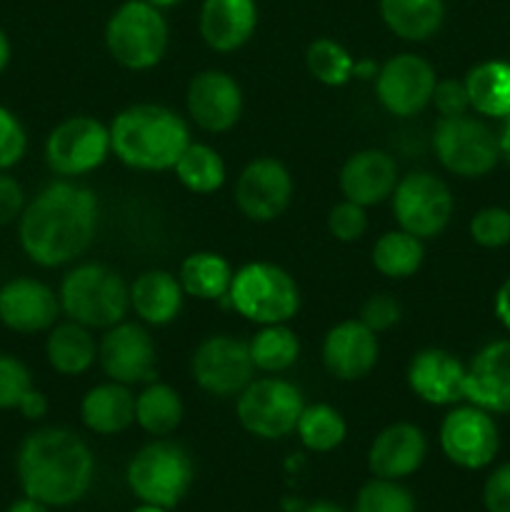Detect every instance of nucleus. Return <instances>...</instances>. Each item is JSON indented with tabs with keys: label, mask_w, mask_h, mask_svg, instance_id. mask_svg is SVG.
I'll list each match as a JSON object with an SVG mask.
<instances>
[{
	"label": "nucleus",
	"mask_w": 510,
	"mask_h": 512,
	"mask_svg": "<svg viewBox=\"0 0 510 512\" xmlns=\"http://www.w3.org/2000/svg\"><path fill=\"white\" fill-rule=\"evenodd\" d=\"M98 233V198L85 185L55 180L45 185L18 218L23 253L40 268L78 260Z\"/></svg>",
	"instance_id": "f257e3e1"
},
{
	"label": "nucleus",
	"mask_w": 510,
	"mask_h": 512,
	"mask_svg": "<svg viewBox=\"0 0 510 512\" xmlns=\"http://www.w3.org/2000/svg\"><path fill=\"white\" fill-rule=\"evenodd\" d=\"M15 475L23 495L48 508H68L93 485L95 458L80 435L50 425L25 435L15 455Z\"/></svg>",
	"instance_id": "f03ea898"
},
{
	"label": "nucleus",
	"mask_w": 510,
	"mask_h": 512,
	"mask_svg": "<svg viewBox=\"0 0 510 512\" xmlns=\"http://www.w3.org/2000/svg\"><path fill=\"white\" fill-rule=\"evenodd\" d=\"M190 143L188 123L165 105L135 103L110 123L113 155L133 170H173Z\"/></svg>",
	"instance_id": "7ed1b4c3"
},
{
	"label": "nucleus",
	"mask_w": 510,
	"mask_h": 512,
	"mask_svg": "<svg viewBox=\"0 0 510 512\" xmlns=\"http://www.w3.org/2000/svg\"><path fill=\"white\" fill-rule=\"evenodd\" d=\"M58 298L68 320L90 330H108L128 315L130 285L108 265L83 263L65 273Z\"/></svg>",
	"instance_id": "20e7f679"
},
{
	"label": "nucleus",
	"mask_w": 510,
	"mask_h": 512,
	"mask_svg": "<svg viewBox=\"0 0 510 512\" xmlns=\"http://www.w3.org/2000/svg\"><path fill=\"white\" fill-rule=\"evenodd\" d=\"M170 28L163 10L145 0H125L105 23V48L128 70H150L165 58Z\"/></svg>",
	"instance_id": "39448f33"
},
{
	"label": "nucleus",
	"mask_w": 510,
	"mask_h": 512,
	"mask_svg": "<svg viewBox=\"0 0 510 512\" xmlns=\"http://www.w3.org/2000/svg\"><path fill=\"white\" fill-rule=\"evenodd\" d=\"M195 468L188 450L173 440H153L133 455L125 470L128 488L140 503L173 510L188 495Z\"/></svg>",
	"instance_id": "423d86ee"
},
{
	"label": "nucleus",
	"mask_w": 510,
	"mask_h": 512,
	"mask_svg": "<svg viewBox=\"0 0 510 512\" xmlns=\"http://www.w3.org/2000/svg\"><path fill=\"white\" fill-rule=\"evenodd\" d=\"M228 300L250 323H288L300 310V288L288 270L258 260L233 275Z\"/></svg>",
	"instance_id": "0eeeda50"
},
{
	"label": "nucleus",
	"mask_w": 510,
	"mask_h": 512,
	"mask_svg": "<svg viewBox=\"0 0 510 512\" xmlns=\"http://www.w3.org/2000/svg\"><path fill=\"white\" fill-rule=\"evenodd\" d=\"M433 148L440 165L458 178H485L500 163L498 135L468 113L440 118L433 128Z\"/></svg>",
	"instance_id": "6e6552de"
},
{
	"label": "nucleus",
	"mask_w": 510,
	"mask_h": 512,
	"mask_svg": "<svg viewBox=\"0 0 510 512\" xmlns=\"http://www.w3.org/2000/svg\"><path fill=\"white\" fill-rule=\"evenodd\" d=\"M303 393L298 385L283 378H253V383L238 395L235 415L245 433L260 440H280L295 433L303 413Z\"/></svg>",
	"instance_id": "1a4fd4ad"
},
{
	"label": "nucleus",
	"mask_w": 510,
	"mask_h": 512,
	"mask_svg": "<svg viewBox=\"0 0 510 512\" xmlns=\"http://www.w3.org/2000/svg\"><path fill=\"white\" fill-rule=\"evenodd\" d=\"M390 198L400 230L415 235L423 243L438 238L453 218L455 200L448 183L428 170L403 175Z\"/></svg>",
	"instance_id": "9d476101"
},
{
	"label": "nucleus",
	"mask_w": 510,
	"mask_h": 512,
	"mask_svg": "<svg viewBox=\"0 0 510 512\" xmlns=\"http://www.w3.org/2000/svg\"><path fill=\"white\" fill-rule=\"evenodd\" d=\"M110 153V128L90 115L65 118L50 130L45 140V163L65 180L93 173L108 160Z\"/></svg>",
	"instance_id": "9b49d317"
},
{
	"label": "nucleus",
	"mask_w": 510,
	"mask_h": 512,
	"mask_svg": "<svg viewBox=\"0 0 510 512\" xmlns=\"http://www.w3.org/2000/svg\"><path fill=\"white\" fill-rule=\"evenodd\" d=\"M195 385L215 398L240 395L255 378V365L245 340L233 335H210L195 348L190 360Z\"/></svg>",
	"instance_id": "f8f14e48"
},
{
	"label": "nucleus",
	"mask_w": 510,
	"mask_h": 512,
	"mask_svg": "<svg viewBox=\"0 0 510 512\" xmlns=\"http://www.w3.org/2000/svg\"><path fill=\"white\" fill-rule=\"evenodd\" d=\"M440 450L463 470H483L500 450V433L493 415L478 405L453 408L440 423Z\"/></svg>",
	"instance_id": "ddd939ff"
},
{
	"label": "nucleus",
	"mask_w": 510,
	"mask_h": 512,
	"mask_svg": "<svg viewBox=\"0 0 510 512\" xmlns=\"http://www.w3.org/2000/svg\"><path fill=\"white\" fill-rule=\"evenodd\" d=\"M435 83L438 75L423 55L398 53L375 73V95L390 115L413 118L430 105Z\"/></svg>",
	"instance_id": "4468645a"
},
{
	"label": "nucleus",
	"mask_w": 510,
	"mask_h": 512,
	"mask_svg": "<svg viewBox=\"0 0 510 512\" xmlns=\"http://www.w3.org/2000/svg\"><path fill=\"white\" fill-rule=\"evenodd\" d=\"M98 363L110 380L123 385H148L158 373L155 343L140 323L113 325L98 343Z\"/></svg>",
	"instance_id": "2eb2a0df"
},
{
	"label": "nucleus",
	"mask_w": 510,
	"mask_h": 512,
	"mask_svg": "<svg viewBox=\"0 0 510 512\" xmlns=\"http://www.w3.org/2000/svg\"><path fill=\"white\" fill-rule=\"evenodd\" d=\"M235 205L255 223H270L288 210L293 198V178L275 158H255L240 170L235 183Z\"/></svg>",
	"instance_id": "dca6fc26"
},
{
	"label": "nucleus",
	"mask_w": 510,
	"mask_h": 512,
	"mask_svg": "<svg viewBox=\"0 0 510 512\" xmlns=\"http://www.w3.org/2000/svg\"><path fill=\"white\" fill-rule=\"evenodd\" d=\"M188 115L205 133H228L243 115V90L225 70H200L185 93Z\"/></svg>",
	"instance_id": "f3484780"
},
{
	"label": "nucleus",
	"mask_w": 510,
	"mask_h": 512,
	"mask_svg": "<svg viewBox=\"0 0 510 512\" xmlns=\"http://www.w3.org/2000/svg\"><path fill=\"white\" fill-rule=\"evenodd\" d=\"M60 313V298L43 280L13 278L0 285V323L13 333H48Z\"/></svg>",
	"instance_id": "a211bd4d"
},
{
	"label": "nucleus",
	"mask_w": 510,
	"mask_h": 512,
	"mask_svg": "<svg viewBox=\"0 0 510 512\" xmlns=\"http://www.w3.org/2000/svg\"><path fill=\"white\" fill-rule=\"evenodd\" d=\"M323 365L338 380H363L378 365V335L363 320H343L323 338Z\"/></svg>",
	"instance_id": "6ab92c4d"
},
{
	"label": "nucleus",
	"mask_w": 510,
	"mask_h": 512,
	"mask_svg": "<svg viewBox=\"0 0 510 512\" xmlns=\"http://www.w3.org/2000/svg\"><path fill=\"white\" fill-rule=\"evenodd\" d=\"M465 400L490 415H510V340H493L465 368Z\"/></svg>",
	"instance_id": "aec40b11"
},
{
	"label": "nucleus",
	"mask_w": 510,
	"mask_h": 512,
	"mask_svg": "<svg viewBox=\"0 0 510 512\" xmlns=\"http://www.w3.org/2000/svg\"><path fill=\"white\" fill-rule=\"evenodd\" d=\"M408 388L428 405L465 400V365L443 348H425L408 363Z\"/></svg>",
	"instance_id": "412c9836"
},
{
	"label": "nucleus",
	"mask_w": 510,
	"mask_h": 512,
	"mask_svg": "<svg viewBox=\"0 0 510 512\" xmlns=\"http://www.w3.org/2000/svg\"><path fill=\"white\" fill-rule=\"evenodd\" d=\"M428 455L425 433L413 423H393L375 435L368 450V470L373 478L403 480L418 473Z\"/></svg>",
	"instance_id": "4be33fe9"
},
{
	"label": "nucleus",
	"mask_w": 510,
	"mask_h": 512,
	"mask_svg": "<svg viewBox=\"0 0 510 512\" xmlns=\"http://www.w3.org/2000/svg\"><path fill=\"white\" fill-rule=\"evenodd\" d=\"M398 180V163L380 148L358 150L340 168V190L345 200H353L363 208L388 200Z\"/></svg>",
	"instance_id": "5701e85b"
},
{
	"label": "nucleus",
	"mask_w": 510,
	"mask_h": 512,
	"mask_svg": "<svg viewBox=\"0 0 510 512\" xmlns=\"http://www.w3.org/2000/svg\"><path fill=\"white\" fill-rule=\"evenodd\" d=\"M200 38L215 53H235L258 28L255 0H203L198 15Z\"/></svg>",
	"instance_id": "b1692460"
},
{
	"label": "nucleus",
	"mask_w": 510,
	"mask_h": 512,
	"mask_svg": "<svg viewBox=\"0 0 510 512\" xmlns=\"http://www.w3.org/2000/svg\"><path fill=\"white\" fill-rule=\"evenodd\" d=\"M185 290L168 270H145L130 283V310L148 325H168L183 310Z\"/></svg>",
	"instance_id": "393cba45"
},
{
	"label": "nucleus",
	"mask_w": 510,
	"mask_h": 512,
	"mask_svg": "<svg viewBox=\"0 0 510 512\" xmlns=\"http://www.w3.org/2000/svg\"><path fill=\"white\" fill-rule=\"evenodd\" d=\"M80 420L95 435L125 433L135 423V395L130 385L110 380L90 388L80 403Z\"/></svg>",
	"instance_id": "a878e982"
},
{
	"label": "nucleus",
	"mask_w": 510,
	"mask_h": 512,
	"mask_svg": "<svg viewBox=\"0 0 510 512\" xmlns=\"http://www.w3.org/2000/svg\"><path fill=\"white\" fill-rule=\"evenodd\" d=\"M45 358L50 368L65 378H75L93 368L98 360V343L85 325L65 320L55 323L45 338Z\"/></svg>",
	"instance_id": "bb28decb"
},
{
	"label": "nucleus",
	"mask_w": 510,
	"mask_h": 512,
	"mask_svg": "<svg viewBox=\"0 0 510 512\" xmlns=\"http://www.w3.org/2000/svg\"><path fill=\"white\" fill-rule=\"evenodd\" d=\"M385 28L408 43H425L445 23V0H380Z\"/></svg>",
	"instance_id": "cd10ccee"
},
{
	"label": "nucleus",
	"mask_w": 510,
	"mask_h": 512,
	"mask_svg": "<svg viewBox=\"0 0 510 512\" xmlns=\"http://www.w3.org/2000/svg\"><path fill=\"white\" fill-rule=\"evenodd\" d=\"M468 90L470 110L485 118H508L510 115V63L483 60L473 65L463 78Z\"/></svg>",
	"instance_id": "c85d7f7f"
},
{
	"label": "nucleus",
	"mask_w": 510,
	"mask_h": 512,
	"mask_svg": "<svg viewBox=\"0 0 510 512\" xmlns=\"http://www.w3.org/2000/svg\"><path fill=\"white\" fill-rule=\"evenodd\" d=\"M233 275V268L223 255L200 250V253H190L180 263L178 280L185 295H193L198 300H220L228 298Z\"/></svg>",
	"instance_id": "c756f323"
},
{
	"label": "nucleus",
	"mask_w": 510,
	"mask_h": 512,
	"mask_svg": "<svg viewBox=\"0 0 510 512\" xmlns=\"http://www.w3.org/2000/svg\"><path fill=\"white\" fill-rule=\"evenodd\" d=\"M183 398L165 383H148L135 395V423L155 438H165L183 423Z\"/></svg>",
	"instance_id": "7c9ffc66"
},
{
	"label": "nucleus",
	"mask_w": 510,
	"mask_h": 512,
	"mask_svg": "<svg viewBox=\"0 0 510 512\" xmlns=\"http://www.w3.org/2000/svg\"><path fill=\"white\" fill-rule=\"evenodd\" d=\"M425 260L423 240L405 230L383 233L373 245V265L380 275L390 280H405L420 270Z\"/></svg>",
	"instance_id": "2f4dec72"
},
{
	"label": "nucleus",
	"mask_w": 510,
	"mask_h": 512,
	"mask_svg": "<svg viewBox=\"0 0 510 512\" xmlns=\"http://www.w3.org/2000/svg\"><path fill=\"white\" fill-rule=\"evenodd\" d=\"M255 370L278 375L293 368L300 358V340L285 323L260 325L248 343Z\"/></svg>",
	"instance_id": "473e14b6"
},
{
	"label": "nucleus",
	"mask_w": 510,
	"mask_h": 512,
	"mask_svg": "<svg viewBox=\"0 0 510 512\" xmlns=\"http://www.w3.org/2000/svg\"><path fill=\"white\" fill-rule=\"evenodd\" d=\"M173 170L180 185L195 195H210L225 183L223 158L218 150L205 143H190Z\"/></svg>",
	"instance_id": "72a5a7b5"
},
{
	"label": "nucleus",
	"mask_w": 510,
	"mask_h": 512,
	"mask_svg": "<svg viewBox=\"0 0 510 512\" xmlns=\"http://www.w3.org/2000/svg\"><path fill=\"white\" fill-rule=\"evenodd\" d=\"M295 433H298L300 443L313 453H333L343 445L348 425L333 405L315 403L305 405L298 425H295Z\"/></svg>",
	"instance_id": "f704fd0d"
},
{
	"label": "nucleus",
	"mask_w": 510,
	"mask_h": 512,
	"mask_svg": "<svg viewBox=\"0 0 510 512\" xmlns=\"http://www.w3.org/2000/svg\"><path fill=\"white\" fill-rule=\"evenodd\" d=\"M305 65L318 83L330 88H340L355 75L353 55L333 38H315L305 50Z\"/></svg>",
	"instance_id": "c9c22d12"
},
{
	"label": "nucleus",
	"mask_w": 510,
	"mask_h": 512,
	"mask_svg": "<svg viewBox=\"0 0 510 512\" xmlns=\"http://www.w3.org/2000/svg\"><path fill=\"white\" fill-rule=\"evenodd\" d=\"M353 512H415V498L400 480L373 478L355 495Z\"/></svg>",
	"instance_id": "e433bc0d"
},
{
	"label": "nucleus",
	"mask_w": 510,
	"mask_h": 512,
	"mask_svg": "<svg viewBox=\"0 0 510 512\" xmlns=\"http://www.w3.org/2000/svg\"><path fill=\"white\" fill-rule=\"evenodd\" d=\"M33 388V375L28 365L15 355L0 353V410H18Z\"/></svg>",
	"instance_id": "4c0bfd02"
},
{
	"label": "nucleus",
	"mask_w": 510,
	"mask_h": 512,
	"mask_svg": "<svg viewBox=\"0 0 510 512\" xmlns=\"http://www.w3.org/2000/svg\"><path fill=\"white\" fill-rule=\"evenodd\" d=\"M470 238L480 248H503L510 243V210L490 205V208L478 210L470 220Z\"/></svg>",
	"instance_id": "58836bf2"
},
{
	"label": "nucleus",
	"mask_w": 510,
	"mask_h": 512,
	"mask_svg": "<svg viewBox=\"0 0 510 512\" xmlns=\"http://www.w3.org/2000/svg\"><path fill=\"white\" fill-rule=\"evenodd\" d=\"M328 230L340 243H355L368 230V213H365L363 205L353 203V200H343V203L330 208Z\"/></svg>",
	"instance_id": "ea45409f"
},
{
	"label": "nucleus",
	"mask_w": 510,
	"mask_h": 512,
	"mask_svg": "<svg viewBox=\"0 0 510 512\" xmlns=\"http://www.w3.org/2000/svg\"><path fill=\"white\" fill-rule=\"evenodd\" d=\"M28 135L13 110L0 105V170H10L25 158Z\"/></svg>",
	"instance_id": "a19ab883"
},
{
	"label": "nucleus",
	"mask_w": 510,
	"mask_h": 512,
	"mask_svg": "<svg viewBox=\"0 0 510 512\" xmlns=\"http://www.w3.org/2000/svg\"><path fill=\"white\" fill-rule=\"evenodd\" d=\"M360 320H363L375 335L385 333V330H390L393 325H398L400 303L388 293L370 295L363 303V308H360Z\"/></svg>",
	"instance_id": "79ce46f5"
},
{
	"label": "nucleus",
	"mask_w": 510,
	"mask_h": 512,
	"mask_svg": "<svg viewBox=\"0 0 510 512\" xmlns=\"http://www.w3.org/2000/svg\"><path fill=\"white\" fill-rule=\"evenodd\" d=\"M430 103L435 105V110L440 113V118H458V115H465L470 110L468 90H465L463 80H438L433 90V100Z\"/></svg>",
	"instance_id": "37998d69"
},
{
	"label": "nucleus",
	"mask_w": 510,
	"mask_h": 512,
	"mask_svg": "<svg viewBox=\"0 0 510 512\" xmlns=\"http://www.w3.org/2000/svg\"><path fill=\"white\" fill-rule=\"evenodd\" d=\"M25 190L8 170H0V228L15 223L25 210Z\"/></svg>",
	"instance_id": "c03bdc74"
},
{
	"label": "nucleus",
	"mask_w": 510,
	"mask_h": 512,
	"mask_svg": "<svg viewBox=\"0 0 510 512\" xmlns=\"http://www.w3.org/2000/svg\"><path fill=\"white\" fill-rule=\"evenodd\" d=\"M483 505L488 512H510V463L498 465L483 488Z\"/></svg>",
	"instance_id": "a18cd8bd"
},
{
	"label": "nucleus",
	"mask_w": 510,
	"mask_h": 512,
	"mask_svg": "<svg viewBox=\"0 0 510 512\" xmlns=\"http://www.w3.org/2000/svg\"><path fill=\"white\" fill-rule=\"evenodd\" d=\"M20 415L28 420H40L45 418V413H48V398H45L40 390H30L28 395L23 398V403H20Z\"/></svg>",
	"instance_id": "49530a36"
},
{
	"label": "nucleus",
	"mask_w": 510,
	"mask_h": 512,
	"mask_svg": "<svg viewBox=\"0 0 510 512\" xmlns=\"http://www.w3.org/2000/svg\"><path fill=\"white\" fill-rule=\"evenodd\" d=\"M493 310H495V318H498V323L510 333V275L503 280V285L498 288V293H495Z\"/></svg>",
	"instance_id": "de8ad7c7"
},
{
	"label": "nucleus",
	"mask_w": 510,
	"mask_h": 512,
	"mask_svg": "<svg viewBox=\"0 0 510 512\" xmlns=\"http://www.w3.org/2000/svg\"><path fill=\"white\" fill-rule=\"evenodd\" d=\"M8 512H50L48 505L38 503V500L28 498V495H23L20 500H15L13 505H10Z\"/></svg>",
	"instance_id": "09e8293b"
},
{
	"label": "nucleus",
	"mask_w": 510,
	"mask_h": 512,
	"mask_svg": "<svg viewBox=\"0 0 510 512\" xmlns=\"http://www.w3.org/2000/svg\"><path fill=\"white\" fill-rule=\"evenodd\" d=\"M498 143H500V158L510 165V115L503 118V128L498 133Z\"/></svg>",
	"instance_id": "8fccbe9b"
},
{
	"label": "nucleus",
	"mask_w": 510,
	"mask_h": 512,
	"mask_svg": "<svg viewBox=\"0 0 510 512\" xmlns=\"http://www.w3.org/2000/svg\"><path fill=\"white\" fill-rule=\"evenodd\" d=\"M10 55H13V48H10V38L3 28H0V73L8 68Z\"/></svg>",
	"instance_id": "3c124183"
},
{
	"label": "nucleus",
	"mask_w": 510,
	"mask_h": 512,
	"mask_svg": "<svg viewBox=\"0 0 510 512\" xmlns=\"http://www.w3.org/2000/svg\"><path fill=\"white\" fill-rule=\"evenodd\" d=\"M305 512H345V510L340 508V505L330 503V500H318V503L308 505V508H305Z\"/></svg>",
	"instance_id": "603ef678"
},
{
	"label": "nucleus",
	"mask_w": 510,
	"mask_h": 512,
	"mask_svg": "<svg viewBox=\"0 0 510 512\" xmlns=\"http://www.w3.org/2000/svg\"><path fill=\"white\" fill-rule=\"evenodd\" d=\"M145 3L155 5L158 10H168V8H175V5H180L183 0H145Z\"/></svg>",
	"instance_id": "864d4df0"
},
{
	"label": "nucleus",
	"mask_w": 510,
	"mask_h": 512,
	"mask_svg": "<svg viewBox=\"0 0 510 512\" xmlns=\"http://www.w3.org/2000/svg\"><path fill=\"white\" fill-rule=\"evenodd\" d=\"M130 512H168L165 508H158V505H148V503H143V505H138V508H133Z\"/></svg>",
	"instance_id": "5fc2aeb1"
},
{
	"label": "nucleus",
	"mask_w": 510,
	"mask_h": 512,
	"mask_svg": "<svg viewBox=\"0 0 510 512\" xmlns=\"http://www.w3.org/2000/svg\"><path fill=\"white\" fill-rule=\"evenodd\" d=\"M508 210H510V208H508Z\"/></svg>",
	"instance_id": "6e6d98bb"
}]
</instances>
